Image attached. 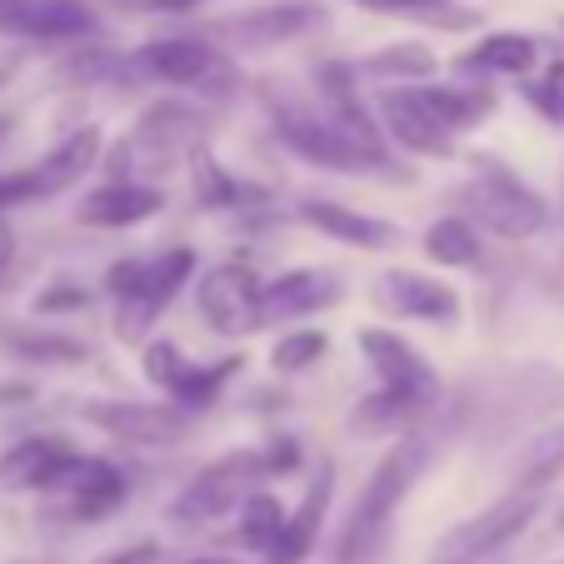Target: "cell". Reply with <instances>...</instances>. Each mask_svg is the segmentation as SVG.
<instances>
[{
  "label": "cell",
  "mask_w": 564,
  "mask_h": 564,
  "mask_svg": "<svg viewBox=\"0 0 564 564\" xmlns=\"http://www.w3.org/2000/svg\"><path fill=\"white\" fill-rule=\"evenodd\" d=\"M440 440H445V430H440L435 420H420L415 430H405V435L384 449V459L370 469V479H365V490H360V500H355L350 520H345L340 540H335L330 564H380L384 544H390L394 514L410 500V490H415V479L425 475V465L435 459Z\"/></svg>",
  "instance_id": "1"
},
{
  "label": "cell",
  "mask_w": 564,
  "mask_h": 564,
  "mask_svg": "<svg viewBox=\"0 0 564 564\" xmlns=\"http://www.w3.org/2000/svg\"><path fill=\"white\" fill-rule=\"evenodd\" d=\"M195 275V250L175 246L150 260H120L106 270V285L116 295V335L120 340H145V330L160 319V310L175 300V290Z\"/></svg>",
  "instance_id": "2"
},
{
  "label": "cell",
  "mask_w": 564,
  "mask_h": 564,
  "mask_svg": "<svg viewBox=\"0 0 564 564\" xmlns=\"http://www.w3.org/2000/svg\"><path fill=\"white\" fill-rule=\"evenodd\" d=\"M270 100V120H275V135L285 140L295 155H305L310 165H325V171H340V175H355V171H375L384 165V150L360 140L350 126L330 116V110L319 106H295V100H280L275 90H265Z\"/></svg>",
  "instance_id": "3"
},
{
  "label": "cell",
  "mask_w": 564,
  "mask_h": 564,
  "mask_svg": "<svg viewBox=\"0 0 564 564\" xmlns=\"http://www.w3.org/2000/svg\"><path fill=\"white\" fill-rule=\"evenodd\" d=\"M260 479H270L265 449H230V455H220L215 465H205L200 475L175 495L171 524H181V530H200V524L225 520V514L240 510V505L256 495Z\"/></svg>",
  "instance_id": "4"
},
{
  "label": "cell",
  "mask_w": 564,
  "mask_h": 564,
  "mask_svg": "<svg viewBox=\"0 0 564 564\" xmlns=\"http://www.w3.org/2000/svg\"><path fill=\"white\" fill-rule=\"evenodd\" d=\"M465 200H469V210L479 215V225H490L505 240H530V235H540L544 220H550L540 195H534L510 165H500V160H490V155L475 160V181L465 185Z\"/></svg>",
  "instance_id": "5"
},
{
  "label": "cell",
  "mask_w": 564,
  "mask_h": 564,
  "mask_svg": "<svg viewBox=\"0 0 564 564\" xmlns=\"http://www.w3.org/2000/svg\"><path fill=\"white\" fill-rule=\"evenodd\" d=\"M135 65L165 86H185L200 96H230L235 90V65L225 61L220 45L210 35H165V41L140 45Z\"/></svg>",
  "instance_id": "6"
},
{
  "label": "cell",
  "mask_w": 564,
  "mask_h": 564,
  "mask_svg": "<svg viewBox=\"0 0 564 564\" xmlns=\"http://www.w3.org/2000/svg\"><path fill=\"white\" fill-rule=\"evenodd\" d=\"M195 300H200V315L215 335H256L270 325V310H265V285L256 280L250 265H210L195 285Z\"/></svg>",
  "instance_id": "7"
},
{
  "label": "cell",
  "mask_w": 564,
  "mask_h": 564,
  "mask_svg": "<svg viewBox=\"0 0 564 564\" xmlns=\"http://www.w3.org/2000/svg\"><path fill=\"white\" fill-rule=\"evenodd\" d=\"M325 25V11L310 6V0H280V6H260V11H240V15H220V21H205V35L230 51H270V45H285L295 35Z\"/></svg>",
  "instance_id": "8"
},
{
  "label": "cell",
  "mask_w": 564,
  "mask_h": 564,
  "mask_svg": "<svg viewBox=\"0 0 564 564\" xmlns=\"http://www.w3.org/2000/svg\"><path fill=\"white\" fill-rule=\"evenodd\" d=\"M80 415L90 425H100L106 435L126 440V445H145V449H165L181 445L191 435V410L185 405H140V400H90L80 405Z\"/></svg>",
  "instance_id": "9"
},
{
  "label": "cell",
  "mask_w": 564,
  "mask_h": 564,
  "mask_svg": "<svg viewBox=\"0 0 564 564\" xmlns=\"http://www.w3.org/2000/svg\"><path fill=\"white\" fill-rule=\"evenodd\" d=\"M534 510H540V490H514V495H505L500 505L479 510L475 520L455 524L435 550H449V554H459V560H469V564H485L490 554H500L510 540H520L524 524L534 520Z\"/></svg>",
  "instance_id": "10"
},
{
  "label": "cell",
  "mask_w": 564,
  "mask_h": 564,
  "mask_svg": "<svg viewBox=\"0 0 564 564\" xmlns=\"http://www.w3.org/2000/svg\"><path fill=\"white\" fill-rule=\"evenodd\" d=\"M240 370V360H220V365H195L175 350L171 340H155L145 345V380L160 384V390L171 394L175 405L185 410H205L220 394V384Z\"/></svg>",
  "instance_id": "11"
},
{
  "label": "cell",
  "mask_w": 564,
  "mask_h": 564,
  "mask_svg": "<svg viewBox=\"0 0 564 564\" xmlns=\"http://www.w3.org/2000/svg\"><path fill=\"white\" fill-rule=\"evenodd\" d=\"M380 116H384V130L405 150L415 155H455V135L445 130V120L430 110V100L420 96V86H400V90H384L380 96Z\"/></svg>",
  "instance_id": "12"
},
{
  "label": "cell",
  "mask_w": 564,
  "mask_h": 564,
  "mask_svg": "<svg viewBox=\"0 0 564 564\" xmlns=\"http://www.w3.org/2000/svg\"><path fill=\"white\" fill-rule=\"evenodd\" d=\"M380 310L400 319H430V325H455L459 319V295L445 280L415 275V270H384L380 285H375Z\"/></svg>",
  "instance_id": "13"
},
{
  "label": "cell",
  "mask_w": 564,
  "mask_h": 564,
  "mask_svg": "<svg viewBox=\"0 0 564 564\" xmlns=\"http://www.w3.org/2000/svg\"><path fill=\"white\" fill-rule=\"evenodd\" d=\"M96 25L80 0H0V31L25 41H75Z\"/></svg>",
  "instance_id": "14"
},
{
  "label": "cell",
  "mask_w": 564,
  "mask_h": 564,
  "mask_svg": "<svg viewBox=\"0 0 564 564\" xmlns=\"http://www.w3.org/2000/svg\"><path fill=\"white\" fill-rule=\"evenodd\" d=\"M360 350H365V360L375 365L380 384H394V390H410V394H425V400H440V380H435V370L425 365V355H420L410 340H400L394 330H380V325L360 330Z\"/></svg>",
  "instance_id": "15"
},
{
  "label": "cell",
  "mask_w": 564,
  "mask_h": 564,
  "mask_svg": "<svg viewBox=\"0 0 564 564\" xmlns=\"http://www.w3.org/2000/svg\"><path fill=\"white\" fill-rule=\"evenodd\" d=\"M330 495H335V465H319V475L310 479L305 500H300L295 514L285 520V534H280V544L270 550V564H300L310 550H315V534H319V524H325Z\"/></svg>",
  "instance_id": "16"
},
{
  "label": "cell",
  "mask_w": 564,
  "mask_h": 564,
  "mask_svg": "<svg viewBox=\"0 0 564 564\" xmlns=\"http://www.w3.org/2000/svg\"><path fill=\"white\" fill-rule=\"evenodd\" d=\"M160 191L155 185H135V181H116V185H100L80 200V220L86 225H106V230H126V225H140L160 210Z\"/></svg>",
  "instance_id": "17"
},
{
  "label": "cell",
  "mask_w": 564,
  "mask_h": 564,
  "mask_svg": "<svg viewBox=\"0 0 564 564\" xmlns=\"http://www.w3.org/2000/svg\"><path fill=\"white\" fill-rule=\"evenodd\" d=\"M300 220L315 225V230L330 235V240H340V246H355V250H384L394 240V230L384 220L350 210V205H340V200H305L300 205Z\"/></svg>",
  "instance_id": "18"
},
{
  "label": "cell",
  "mask_w": 564,
  "mask_h": 564,
  "mask_svg": "<svg viewBox=\"0 0 564 564\" xmlns=\"http://www.w3.org/2000/svg\"><path fill=\"white\" fill-rule=\"evenodd\" d=\"M340 295L345 290L330 270H290V275L265 285V310L270 319H295V315H315V310L335 305Z\"/></svg>",
  "instance_id": "19"
},
{
  "label": "cell",
  "mask_w": 564,
  "mask_h": 564,
  "mask_svg": "<svg viewBox=\"0 0 564 564\" xmlns=\"http://www.w3.org/2000/svg\"><path fill=\"white\" fill-rule=\"evenodd\" d=\"M191 140H195V116H191V110H181V106H150L145 116H140L130 150H145L150 171H171L175 155H181V150H191Z\"/></svg>",
  "instance_id": "20"
},
{
  "label": "cell",
  "mask_w": 564,
  "mask_h": 564,
  "mask_svg": "<svg viewBox=\"0 0 564 564\" xmlns=\"http://www.w3.org/2000/svg\"><path fill=\"white\" fill-rule=\"evenodd\" d=\"M315 80H319V106L330 110L340 126H350L360 140H370V145H380L384 150V140H380V130L370 126V110H365V100H360V70H355L350 61H325L315 70Z\"/></svg>",
  "instance_id": "21"
},
{
  "label": "cell",
  "mask_w": 564,
  "mask_h": 564,
  "mask_svg": "<svg viewBox=\"0 0 564 564\" xmlns=\"http://www.w3.org/2000/svg\"><path fill=\"white\" fill-rule=\"evenodd\" d=\"M126 495H130L126 475H120L110 459L86 455V459H80V475H75V485L65 490V500H70L75 520H106V514H116L120 505H126Z\"/></svg>",
  "instance_id": "22"
},
{
  "label": "cell",
  "mask_w": 564,
  "mask_h": 564,
  "mask_svg": "<svg viewBox=\"0 0 564 564\" xmlns=\"http://www.w3.org/2000/svg\"><path fill=\"white\" fill-rule=\"evenodd\" d=\"M534 61H540V45H534L530 35L495 31V35H485V41H475L469 51H459L455 65L465 75H514V80H524V75L534 70Z\"/></svg>",
  "instance_id": "23"
},
{
  "label": "cell",
  "mask_w": 564,
  "mask_h": 564,
  "mask_svg": "<svg viewBox=\"0 0 564 564\" xmlns=\"http://www.w3.org/2000/svg\"><path fill=\"white\" fill-rule=\"evenodd\" d=\"M430 405H435V400H425V394H410V390L384 384L380 394H370V400L355 405L350 430H365V435H400V430H415L420 420L430 415Z\"/></svg>",
  "instance_id": "24"
},
{
  "label": "cell",
  "mask_w": 564,
  "mask_h": 564,
  "mask_svg": "<svg viewBox=\"0 0 564 564\" xmlns=\"http://www.w3.org/2000/svg\"><path fill=\"white\" fill-rule=\"evenodd\" d=\"M96 155H100V130L86 126L75 130V135H65L61 145L51 150V155H41V165H31L35 171V185H41V195H61L70 191L75 181L86 171H96Z\"/></svg>",
  "instance_id": "25"
},
{
  "label": "cell",
  "mask_w": 564,
  "mask_h": 564,
  "mask_svg": "<svg viewBox=\"0 0 564 564\" xmlns=\"http://www.w3.org/2000/svg\"><path fill=\"white\" fill-rule=\"evenodd\" d=\"M0 350H11L15 360H31V365H80L90 355L86 345L70 340V335L41 330V325H15V319L0 325Z\"/></svg>",
  "instance_id": "26"
},
{
  "label": "cell",
  "mask_w": 564,
  "mask_h": 564,
  "mask_svg": "<svg viewBox=\"0 0 564 564\" xmlns=\"http://www.w3.org/2000/svg\"><path fill=\"white\" fill-rule=\"evenodd\" d=\"M65 440L55 435H35V440H21L0 455V485L6 490H41V479L55 469V459L65 455Z\"/></svg>",
  "instance_id": "27"
},
{
  "label": "cell",
  "mask_w": 564,
  "mask_h": 564,
  "mask_svg": "<svg viewBox=\"0 0 564 564\" xmlns=\"http://www.w3.org/2000/svg\"><path fill=\"white\" fill-rule=\"evenodd\" d=\"M420 96H425L430 110L445 120L449 135H465V130H475L479 120L490 116V106H495L490 90H475V86H420Z\"/></svg>",
  "instance_id": "28"
},
{
  "label": "cell",
  "mask_w": 564,
  "mask_h": 564,
  "mask_svg": "<svg viewBox=\"0 0 564 564\" xmlns=\"http://www.w3.org/2000/svg\"><path fill=\"white\" fill-rule=\"evenodd\" d=\"M425 256L435 260V265H479V235L475 225L465 220V215H445V220H435L425 230Z\"/></svg>",
  "instance_id": "29"
},
{
  "label": "cell",
  "mask_w": 564,
  "mask_h": 564,
  "mask_svg": "<svg viewBox=\"0 0 564 564\" xmlns=\"http://www.w3.org/2000/svg\"><path fill=\"white\" fill-rule=\"evenodd\" d=\"M285 520L290 514L280 510V500H270V495L256 490L246 505H240V534H235V540L246 544V550L270 554L280 544V534H285Z\"/></svg>",
  "instance_id": "30"
},
{
  "label": "cell",
  "mask_w": 564,
  "mask_h": 564,
  "mask_svg": "<svg viewBox=\"0 0 564 564\" xmlns=\"http://www.w3.org/2000/svg\"><path fill=\"white\" fill-rule=\"evenodd\" d=\"M365 11L375 15H405V21H425V25H440V31H465L475 25L469 11H455V0H355Z\"/></svg>",
  "instance_id": "31"
},
{
  "label": "cell",
  "mask_w": 564,
  "mask_h": 564,
  "mask_svg": "<svg viewBox=\"0 0 564 564\" xmlns=\"http://www.w3.org/2000/svg\"><path fill=\"white\" fill-rule=\"evenodd\" d=\"M195 200H200L205 210H230V205H240V200H260V191H250V185H240L235 175H225L200 150V155H195Z\"/></svg>",
  "instance_id": "32"
},
{
  "label": "cell",
  "mask_w": 564,
  "mask_h": 564,
  "mask_svg": "<svg viewBox=\"0 0 564 564\" xmlns=\"http://www.w3.org/2000/svg\"><path fill=\"white\" fill-rule=\"evenodd\" d=\"M554 479H564V425L534 440L524 465H520V490H544Z\"/></svg>",
  "instance_id": "33"
},
{
  "label": "cell",
  "mask_w": 564,
  "mask_h": 564,
  "mask_svg": "<svg viewBox=\"0 0 564 564\" xmlns=\"http://www.w3.org/2000/svg\"><path fill=\"white\" fill-rule=\"evenodd\" d=\"M365 75H400V86L405 80H425L430 70H435V55L425 51V45H384L380 55H370V61H360Z\"/></svg>",
  "instance_id": "34"
},
{
  "label": "cell",
  "mask_w": 564,
  "mask_h": 564,
  "mask_svg": "<svg viewBox=\"0 0 564 564\" xmlns=\"http://www.w3.org/2000/svg\"><path fill=\"white\" fill-rule=\"evenodd\" d=\"M524 100H530L550 126H564V61L544 65L540 80H524Z\"/></svg>",
  "instance_id": "35"
},
{
  "label": "cell",
  "mask_w": 564,
  "mask_h": 564,
  "mask_svg": "<svg viewBox=\"0 0 564 564\" xmlns=\"http://www.w3.org/2000/svg\"><path fill=\"white\" fill-rule=\"evenodd\" d=\"M325 350H330L325 330H295V335H280L270 360H275V370H305V365H315Z\"/></svg>",
  "instance_id": "36"
},
{
  "label": "cell",
  "mask_w": 564,
  "mask_h": 564,
  "mask_svg": "<svg viewBox=\"0 0 564 564\" xmlns=\"http://www.w3.org/2000/svg\"><path fill=\"white\" fill-rule=\"evenodd\" d=\"M25 200H41V185H35V171H15V175H0V210Z\"/></svg>",
  "instance_id": "37"
},
{
  "label": "cell",
  "mask_w": 564,
  "mask_h": 564,
  "mask_svg": "<svg viewBox=\"0 0 564 564\" xmlns=\"http://www.w3.org/2000/svg\"><path fill=\"white\" fill-rule=\"evenodd\" d=\"M165 554H160V544H150V540H140V544H126V550H110V554H100L96 564H160Z\"/></svg>",
  "instance_id": "38"
},
{
  "label": "cell",
  "mask_w": 564,
  "mask_h": 564,
  "mask_svg": "<svg viewBox=\"0 0 564 564\" xmlns=\"http://www.w3.org/2000/svg\"><path fill=\"white\" fill-rule=\"evenodd\" d=\"M86 290L80 285H55V290H45L41 300H35V310H45V315H51V310H86Z\"/></svg>",
  "instance_id": "39"
},
{
  "label": "cell",
  "mask_w": 564,
  "mask_h": 564,
  "mask_svg": "<svg viewBox=\"0 0 564 564\" xmlns=\"http://www.w3.org/2000/svg\"><path fill=\"white\" fill-rule=\"evenodd\" d=\"M265 459H270V475H285V469H295V459H300L295 440H270V445H265Z\"/></svg>",
  "instance_id": "40"
},
{
  "label": "cell",
  "mask_w": 564,
  "mask_h": 564,
  "mask_svg": "<svg viewBox=\"0 0 564 564\" xmlns=\"http://www.w3.org/2000/svg\"><path fill=\"white\" fill-rule=\"evenodd\" d=\"M200 0H150V11H191Z\"/></svg>",
  "instance_id": "41"
},
{
  "label": "cell",
  "mask_w": 564,
  "mask_h": 564,
  "mask_svg": "<svg viewBox=\"0 0 564 564\" xmlns=\"http://www.w3.org/2000/svg\"><path fill=\"white\" fill-rule=\"evenodd\" d=\"M6 260H11V230L0 225V270H6Z\"/></svg>",
  "instance_id": "42"
},
{
  "label": "cell",
  "mask_w": 564,
  "mask_h": 564,
  "mask_svg": "<svg viewBox=\"0 0 564 564\" xmlns=\"http://www.w3.org/2000/svg\"><path fill=\"white\" fill-rule=\"evenodd\" d=\"M430 564H469V560H459V554H445V550H435V554H430Z\"/></svg>",
  "instance_id": "43"
},
{
  "label": "cell",
  "mask_w": 564,
  "mask_h": 564,
  "mask_svg": "<svg viewBox=\"0 0 564 564\" xmlns=\"http://www.w3.org/2000/svg\"><path fill=\"white\" fill-rule=\"evenodd\" d=\"M185 564H235V560H215V554H205V560H185Z\"/></svg>",
  "instance_id": "44"
},
{
  "label": "cell",
  "mask_w": 564,
  "mask_h": 564,
  "mask_svg": "<svg viewBox=\"0 0 564 564\" xmlns=\"http://www.w3.org/2000/svg\"><path fill=\"white\" fill-rule=\"evenodd\" d=\"M0 135H6V120H0Z\"/></svg>",
  "instance_id": "45"
},
{
  "label": "cell",
  "mask_w": 564,
  "mask_h": 564,
  "mask_svg": "<svg viewBox=\"0 0 564 564\" xmlns=\"http://www.w3.org/2000/svg\"><path fill=\"white\" fill-rule=\"evenodd\" d=\"M560 25H564V21H560Z\"/></svg>",
  "instance_id": "46"
},
{
  "label": "cell",
  "mask_w": 564,
  "mask_h": 564,
  "mask_svg": "<svg viewBox=\"0 0 564 564\" xmlns=\"http://www.w3.org/2000/svg\"><path fill=\"white\" fill-rule=\"evenodd\" d=\"M560 564H564V560H560Z\"/></svg>",
  "instance_id": "47"
}]
</instances>
